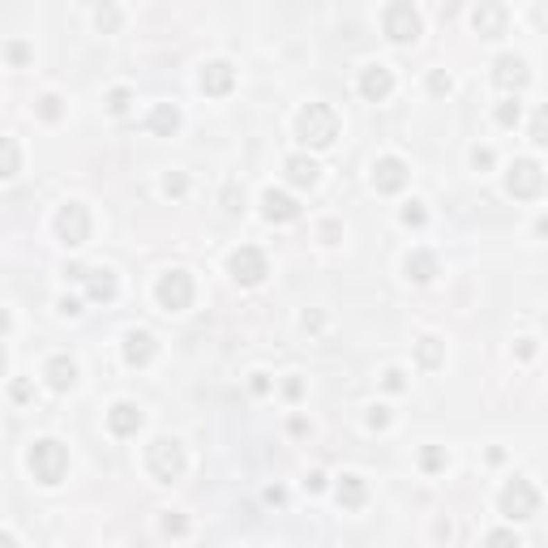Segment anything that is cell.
Returning a JSON list of instances; mask_svg holds the SVG:
<instances>
[{"label":"cell","mask_w":548,"mask_h":548,"mask_svg":"<svg viewBox=\"0 0 548 548\" xmlns=\"http://www.w3.org/2000/svg\"><path fill=\"white\" fill-rule=\"evenodd\" d=\"M300 129H305V137L317 142V146L334 142V112H330V108H309V112L300 116Z\"/></svg>","instance_id":"6da1fadb"},{"label":"cell","mask_w":548,"mask_h":548,"mask_svg":"<svg viewBox=\"0 0 548 548\" xmlns=\"http://www.w3.org/2000/svg\"><path fill=\"white\" fill-rule=\"evenodd\" d=\"M39 463V471H43V484H56L60 480V463H65V454H60V445L56 441H39L35 445V454H31V467Z\"/></svg>","instance_id":"7a4b0ae2"},{"label":"cell","mask_w":548,"mask_h":548,"mask_svg":"<svg viewBox=\"0 0 548 548\" xmlns=\"http://www.w3.org/2000/svg\"><path fill=\"white\" fill-rule=\"evenodd\" d=\"M502 506L510 510V518H527L531 510H536V493L527 488V484H514V488H506V497H502Z\"/></svg>","instance_id":"3957f363"},{"label":"cell","mask_w":548,"mask_h":548,"mask_svg":"<svg viewBox=\"0 0 548 548\" xmlns=\"http://www.w3.org/2000/svg\"><path fill=\"white\" fill-rule=\"evenodd\" d=\"M159 296H163V305H171V309H185V305H189V296H193V287H189V279H185V274L176 270V274H167V279H163Z\"/></svg>","instance_id":"277c9868"},{"label":"cell","mask_w":548,"mask_h":548,"mask_svg":"<svg viewBox=\"0 0 548 548\" xmlns=\"http://www.w3.org/2000/svg\"><path fill=\"white\" fill-rule=\"evenodd\" d=\"M232 270H236V279L257 283L262 274H266V262H262V253H253V248H240V253L232 257Z\"/></svg>","instance_id":"5b68a950"},{"label":"cell","mask_w":548,"mask_h":548,"mask_svg":"<svg viewBox=\"0 0 548 548\" xmlns=\"http://www.w3.org/2000/svg\"><path fill=\"white\" fill-rule=\"evenodd\" d=\"M386 26H390V35H394V39H411V35L420 31V17H416L407 5H394V9L386 13Z\"/></svg>","instance_id":"8992f818"},{"label":"cell","mask_w":548,"mask_h":548,"mask_svg":"<svg viewBox=\"0 0 548 548\" xmlns=\"http://www.w3.org/2000/svg\"><path fill=\"white\" fill-rule=\"evenodd\" d=\"M60 232H65L69 244H82V236H86V214H82V206H69L60 214Z\"/></svg>","instance_id":"52a82bcc"},{"label":"cell","mask_w":548,"mask_h":548,"mask_svg":"<svg viewBox=\"0 0 548 548\" xmlns=\"http://www.w3.org/2000/svg\"><path fill=\"white\" fill-rule=\"evenodd\" d=\"M137 425H142V416H137L129 403H120V407L112 411V429H116V433H133Z\"/></svg>","instance_id":"ba28073f"},{"label":"cell","mask_w":548,"mask_h":548,"mask_svg":"<svg viewBox=\"0 0 548 548\" xmlns=\"http://www.w3.org/2000/svg\"><path fill=\"white\" fill-rule=\"evenodd\" d=\"M390 90V73L382 69V65H373L368 73H364V94H386Z\"/></svg>","instance_id":"9c48e42d"},{"label":"cell","mask_w":548,"mask_h":548,"mask_svg":"<svg viewBox=\"0 0 548 548\" xmlns=\"http://www.w3.org/2000/svg\"><path fill=\"white\" fill-rule=\"evenodd\" d=\"M266 214L270 219H296V206L287 202L283 193H266Z\"/></svg>","instance_id":"30bf717a"},{"label":"cell","mask_w":548,"mask_h":548,"mask_svg":"<svg viewBox=\"0 0 548 548\" xmlns=\"http://www.w3.org/2000/svg\"><path fill=\"white\" fill-rule=\"evenodd\" d=\"M202 86H210V90H228V86H232L228 65H210V73H202Z\"/></svg>","instance_id":"8fae6325"},{"label":"cell","mask_w":548,"mask_h":548,"mask_svg":"<svg viewBox=\"0 0 548 548\" xmlns=\"http://www.w3.org/2000/svg\"><path fill=\"white\" fill-rule=\"evenodd\" d=\"M47 373H52V386L65 390V386H73V373H78V368H73V360H52Z\"/></svg>","instance_id":"7c38bea8"},{"label":"cell","mask_w":548,"mask_h":548,"mask_svg":"<svg viewBox=\"0 0 548 548\" xmlns=\"http://www.w3.org/2000/svg\"><path fill=\"white\" fill-rule=\"evenodd\" d=\"M13 167H17V151L9 137H0V176H13Z\"/></svg>","instance_id":"4fadbf2b"},{"label":"cell","mask_w":548,"mask_h":548,"mask_svg":"<svg viewBox=\"0 0 548 548\" xmlns=\"http://www.w3.org/2000/svg\"><path fill=\"white\" fill-rule=\"evenodd\" d=\"M291 180L313 185V180H317V167H313V163H305V159H291Z\"/></svg>","instance_id":"5bb4252c"},{"label":"cell","mask_w":548,"mask_h":548,"mask_svg":"<svg viewBox=\"0 0 548 548\" xmlns=\"http://www.w3.org/2000/svg\"><path fill=\"white\" fill-rule=\"evenodd\" d=\"M151 356V334H129V360H146Z\"/></svg>","instance_id":"9a60e30c"},{"label":"cell","mask_w":548,"mask_h":548,"mask_svg":"<svg viewBox=\"0 0 548 548\" xmlns=\"http://www.w3.org/2000/svg\"><path fill=\"white\" fill-rule=\"evenodd\" d=\"M398 171H403V167H398L394 159H386V163H382V185H386V189H394L398 180H403V176H398Z\"/></svg>","instance_id":"2e32d148"},{"label":"cell","mask_w":548,"mask_h":548,"mask_svg":"<svg viewBox=\"0 0 548 548\" xmlns=\"http://www.w3.org/2000/svg\"><path fill=\"white\" fill-rule=\"evenodd\" d=\"M155 124H159V129H167V124H171V129H176V112H167V108H159V116H155Z\"/></svg>","instance_id":"e0dca14e"},{"label":"cell","mask_w":548,"mask_h":548,"mask_svg":"<svg viewBox=\"0 0 548 548\" xmlns=\"http://www.w3.org/2000/svg\"><path fill=\"white\" fill-rule=\"evenodd\" d=\"M493 548H518V540H510V536H493Z\"/></svg>","instance_id":"ac0fdd59"},{"label":"cell","mask_w":548,"mask_h":548,"mask_svg":"<svg viewBox=\"0 0 548 548\" xmlns=\"http://www.w3.org/2000/svg\"><path fill=\"white\" fill-rule=\"evenodd\" d=\"M0 548H13V540H9V536H0Z\"/></svg>","instance_id":"d6986e66"}]
</instances>
